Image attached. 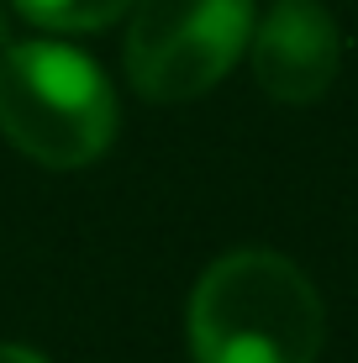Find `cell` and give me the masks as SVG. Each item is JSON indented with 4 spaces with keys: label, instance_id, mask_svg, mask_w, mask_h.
Listing matches in <instances>:
<instances>
[{
    "label": "cell",
    "instance_id": "obj_1",
    "mask_svg": "<svg viewBox=\"0 0 358 363\" xmlns=\"http://www.w3.org/2000/svg\"><path fill=\"white\" fill-rule=\"evenodd\" d=\"M322 332L311 279L269 247L216 258L190 295L195 363H316Z\"/></svg>",
    "mask_w": 358,
    "mask_h": 363
},
{
    "label": "cell",
    "instance_id": "obj_2",
    "mask_svg": "<svg viewBox=\"0 0 358 363\" xmlns=\"http://www.w3.org/2000/svg\"><path fill=\"white\" fill-rule=\"evenodd\" d=\"M0 132L43 169H84L116 137V90L79 48L11 43L0 53Z\"/></svg>",
    "mask_w": 358,
    "mask_h": 363
},
{
    "label": "cell",
    "instance_id": "obj_3",
    "mask_svg": "<svg viewBox=\"0 0 358 363\" xmlns=\"http://www.w3.org/2000/svg\"><path fill=\"white\" fill-rule=\"evenodd\" d=\"M253 37V0H132L127 79L147 100H195L232 74Z\"/></svg>",
    "mask_w": 358,
    "mask_h": 363
},
{
    "label": "cell",
    "instance_id": "obj_4",
    "mask_svg": "<svg viewBox=\"0 0 358 363\" xmlns=\"http://www.w3.org/2000/svg\"><path fill=\"white\" fill-rule=\"evenodd\" d=\"M248 43L258 90L279 106H311L316 95L332 90L342 64L337 21L327 16L322 0H274Z\"/></svg>",
    "mask_w": 358,
    "mask_h": 363
},
{
    "label": "cell",
    "instance_id": "obj_5",
    "mask_svg": "<svg viewBox=\"0 0 358 363\" xmlns=\"http://www.w3.org/2000/svg\"><path fill=\"white\" fill-rule=\"evenodd\" d=\"M32 27L47 32H101L116 16H127L132 0H11Z\"/></svg>",
    "mask_w": 358,
    "mask_h": 363
},
{
    "label": "cell",
    "instance_id": "obj_6",
    "mask_svg": "<svg viewBox=\"0 0 358 363\" xmlns=\"http://www.w3.org/2000/svg\"><path fill=\"white\" fill-rule=\"evenodd\" d=\"M0 363H47L43 353H32V347H16V342H0Z\"/></svg>",
    "mask_w": 358,
    "mask_h": 363
},
{
    "label": "cell",
    "instance_id": "obj_7",
    "mask_svg": "<svg viewBox=\"0 0 358 363\" xmlns=\"http://www.w3.org/2000/svg\"><path fill=\"white\" fill-rule=\"evenodd\" d=\"M11 48V27H6V11H0V53Z\"/></svg>",
    "mask_w": 358,
    "mask_h": 363
}]
</instances>
